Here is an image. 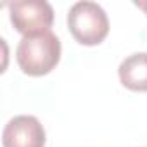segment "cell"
I'll list each match as a JSON object with an SVG mask.
<instances>
[{
	"instance_id": "cell-2",
	"label": "cell",
	"mask_w": 147,
	"mask_h": 147,
	"mask_svg": "<svg viewBox=\"0 0 147 147\" xmlns=\"http://www.w3.org/2000/svg\"><path fill=\"white\" fill-rule=\"evenodd\" d=\"M67 30L78 43L94 47L109 35V18L95 2H76L67 12Z\"/></svg>"
},
{
	"instance_id": "cell-3",
	"label": "cell",
	"mask_w": 147,
	"mask_h": 147,
	"mask_svg": "<svg viewBox=\"0 0 147 147\" xmlns=\"http://www.w3.org/2000/svg\"><path fill=\"white\" fill-rule=\"evenodd\" d=\"M7 9L14 30L23 36L50 31L54 23V9L45 0H18L7 4Z\"/></svg>"
},
{
	"instance_id": "cell-1",
	"label": "cell",
	"mask_w": 147,
	"mask_h": 147,
	"mask_svg": "<svg viewBox=\"0 0 147 147\" xmlns=\"http://www.w3.org/2000/svg\"><path fill=\"white\" fill-rule=\"evenodd\" d=\"M61 40L52 31L23 36L16 49V61L28 76L49 75L61 61Z\"/></svg>"
},
{
	"instance_id": "cell-4",
	"label": "cell",
	"mask_w": 147,
	"mask_h": 147,
	"mask_svg": "<svg viewBox=\"0 0 147 147\" xmlns=\"http://www.w3.org/2000/svg\"><path fill=\"white\" fill-rule=\"evenodd\" d=\"M47 135L38 118L19 114L7 121L2 131L4 147H45Z\"/></svg>"
},
{
	"instance_id": "cell-6",
	"label": "cell",
	"mask_w": 147,
	"mask_h": 147,
	"mask_svg": "<svg viewBox=\"0 0 147 147\" xmlns=\"http://www.w3.org/2000/svg\"><path fill=\"white\" fill-rule=\"evenodd\" d=\"M135 5H137L140 11H144V12H145V16H147V0H137Z\"/></svg>"
},
{
	"instance_id": "cell-5",
	"label": "cell",
	"mask_w": 147,
	"mask_h": 147,
	"mask_svg": "<svg viewBox=\"0 0 147 147\" xmlns=\"http://www.w3.org/2000/svg\"><path fill=\"white\" fill-rule=\"evenodd\" d=\"M118 76L125 88L147 92V52H135L119 62Z\"/></svg>"
}]
</instances>
